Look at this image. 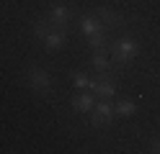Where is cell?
<instances>
[{
	"mask_svg": "<svg viewBox=\"0 0 160 154\" xmlns=\"http://www.w3.org/2000/svg\"><path fill=\"white\" fill-rule=\"evenodd\" d=\"M98 21L106 26V28H116V26H122L124 23V16L122 13H116V10H111V8H98Z\"/></svg>",
	"mask_w": 160,
	"mask_h": 154,
	"instance_id": "ba28073f",
	"label": "cell"
},
{
	"mask_svg": "<svg viewBox=\"0 0 160 154\" xmlns=\"http://www.w3.org/2000/svg\"><path fill=\"white\" fill-rule=\"evenodd\" d=\"M88 90H91L96 98H106V100H111V98L116 95V77H114L111 72L106 69V72H101V77L91 80Z\"/></svg>",
	"mask_w": 160,
	"mask_h": 154,
	"instance_id": "3957f363",
	"label": "cell"
},
{
	"mask_svg": "<svg viewBox=\"0 0 160 154\" xmlns=\"http://www.w3.org/2000/svg\"><path fill=\"white\" fill-rule=\"evenodd\" d=\"M80 31H83L85 36H93V34L106 31V26L98 21V16H83V18H80Z\"/></svg>",
	"mask_w": 160,
	"mask_h": 154,
	"instance_id": "9c48e42d",
	"label": "cell"
},
{
	"mask_svg": "<svg viewBox=\"0 0 160 154\" xmlns=\"http://www.w3.org/2000/svg\"><path fill=\"white\" fill-rule=\"evenodd\" d=\"M44 46L47 51H57V49H62L65 46V41H67V28H57V26H49V31L44 34Z\"/></svg>",
	"mask_w": 160,
	"mask_h": 154,
	"instance_id": "8992f818",
	"label": "cell"
},
{
	"mask_svg": "<svg viewBox=\"0 0 160 154\" xmlns=\"http://www.w3.org/2000/svg\"><path fill=\"white\" fill-rule=\"evenodd\" d=\"M114 103L111 100H106V98H98V103L93 105L91 110V123L93 126H108V123L114 121Z\"/></svg>",
	"mask_w": 160,
	"mask_h": 154,
	"instance_id": "277c9868",
	"label": "cell"
},
{
	"mask_svg": "<svg viewBox=\"0 0 160 154\" xmlns=\"http://www.w3.org/2000/svg\"><path fill=\"white\" fill-rule=\"evenodd\" d=\"M106 44H108L106 31H101V34H93V36H88V46H91V49H106Z\"/></svg>",
	"mask_w": 160,
	"mask_h": 154,
	"instance_id": "7c38bea8",
	"label": "cell"
},
{
	"mask_svg": "<svg viewBox=\"0 0 160 154\" xmlns=\"http://www.w3.org/2000/svg\"><path fill=\"white\" fill-rule=\"evenodd\" d=\"M72 85L78 90H88V85H91V77L83 75V72H72Z\"/></svg>",
	"mask_w": 160,
	"mask_h": 154,
	"instance_id": "4fadbf2b",
	"label": "cell"
},
{
	"mask_svg": "<svg viewBox=\"0 0 160 154\" xmlns=\"http://www.w3.org/2000/svg\"><path fill=\"white\" fill-rule=\"evenodd\" d=\"M70 18H72V10H70L65 3H54L52 8H49V13H47V21L52 26H57V28H67Z\"/></svg>",
	"mask_w": 160,
	"mask_h": 154,
	"instance_id": "5b68a950",
	"label": "cell"
},
{
	"mask_svg": "<svg viewBox=\"0 0 160 154\" xmlns=\"http://www.w3.org/2000/svg\"><path fill=\"white\" fill-rule=\"evenodd\" d=\"M91 64H93V67H96L98 72H106L108 67H111V62H108V57H106V49H93Z\"/></svg>",
	"mask_w": 160,
	"mask_h": 154,
	"instance_id": "8fae6325",
	"label": "cell"
},
{
	"mask_svg": "<svg viewBox=\"0 0 160 154\" xmlns=\"http://www.w3.org/2000/svg\"><path fill=\"white\" fill-rule=\"evenodd\" d=\"M114 113H116L119 118H132L134 113H137V103L129 100V98H119L114 103Z\"/></svg>",
	"mask_w": 160,
	"mask_h": 154,
	"instance_id": "30bf717a",
	"label": "cell"
},
{
	"mask_svg": "<svg viewBox=\"0 0 160 154\" xmlns=\"http://www.w3.org/2000/svg\"><path fill=\"white\" fill-rule=\"evenodd\" d=\"M137 54H139V46H137V41L129 39V36L116 39L114 46H111V59L116 62V64H127V62H132Z\"/></svg>",
	"mask_w": 160,
	"mask_h": 154,
	"instance_id": "6da1fadb",
	"label": "cell"
},
{
	"mask_svg": "<svg viewBox=\"0 0 160 154\" xmlns=\"http://www.w3.org/2000/svg\"><path fill=\"white\" fill-rule=\"evenodd\" d=\"M26 77H28V85H31L34 92H39V95H49L52 92V77H49L47 69L36 67V64H28Z\"/></svg>",
	"mask_w": 160,
	"mask_h": 154,
	"instance_id": "7a4b0ae2",
	"label": "cell"
},
{
	"mask_svg": "<svg viewBox=\"0 0 160 154\" xmlns=\"http://www.w3.org/2000/svg\"><path fill=\"white\" fill-rule=\"evenodd\" d=\"M96 105V95L91 90H78L75 98H72V110L75 113H91Z\"/></svg>",
	"mask_w": 160,
	"mask_h": 154,
	"instance_id": "52a82bcc",
	"label": "cell"
},
{
	"mask_svg": "<svg viewBox=\"0 0 160 154\" xmlns=\"http://www.w3.org/2000/svg\"><path fill=\"white\" fill-rule=\"evenodd\" d=\"M155 152H160V141H158V144H155Z\"/></svg>",
	"mask_w": 160,
	"mask_h": 154,
	"instance_id": "5bb4252c",
	"label": "cell"
}]
</instances>
